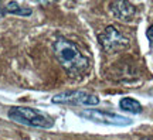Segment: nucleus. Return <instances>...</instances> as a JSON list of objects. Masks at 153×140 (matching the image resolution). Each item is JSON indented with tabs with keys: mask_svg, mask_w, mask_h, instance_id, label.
<instances>
[{
	"mask_svg": "<svg viewBox=\"0 0 153 140\" xmlns=\"http://www.w3.org/2000/svg\"><path fill=\"white\" fill-rule=\"evenodd\" d=\"M109 9L112 11V14L122 21H131L136 13L135 7L128 0H114L111 3Z\"/></svg>",
	"mask_w": 153,
	"mask_h": 140,
	"instance_id": "6",
	"label": "nucleus"
},
{
	"mask_svg": "<svg viewBox=\"0 0 153 140\" xmlns=\"http://www.w3.org/2000/svg\"><path fill=\"white\" fill-rule=\"evenodd\" d=\"M143 140H149V139H143Z\"/></svg>",
	"mask_w": 153,
	"mask_h": 140,
	"instance_id": "11",
	"label": "nucleus"
},
{
	"mask_svg": "<svg viewBox=\"0 0 153 140\" xmlns=\"http://www.w3.org/2000/svg\"><path fill=\"white\" fill-rule=\"evenodd\" d=\"M119 106L120 109H123L126 112H132V113L142 112V105L137 102L136 99H133V98H123V99H120Z\"/></svg>",
	"mask_w": 153,
	"mask_h": 140,
	"instance_id": "7",
	"label": "nucleus"
},
{
	"mask_svg": "<svg viewBox=\"0 0 153 140\" xmlns=\"http://www.w3.org/2000/svg\"><path fill=\"white\" fill-rule=\"evenodd\" d=\"M98 40L101 43V47L106 53H118L120 50H125L129 45V40L120 31H118L114 26L105 28L98 36Z\"/></svg>",
	"mask_w": 153,
	"mask_h": 140,
	"instance_id": "4",
	"label": "nucleus"
},
{
	"mask_svg": "<svg viewBox=\"0 0 153 140\" xmlns=\"http://www.w3.org/2000/svg\"><path fill=\"white\" fill-rule=\"evenodd\" d=\"M79 116L87 120L95 122V123L101 124H112V126H128L132 123L129 118L120 116L112 112H105V110H97V109H87V110H81Z\"/></svg>",
	"mask_w": 153,
	"mask_h": 140,
	"instance_id": "5",
	"label": "nucleus"
},
{
	"mask_svg": "<svg viewBox=\"0 0 153 140\" xmlns=\"http://www.w3.org/2000/svg\"><path fill=\"white\" fill-rule=\"evenodd\" d=\"M53 51L57 61L71 76H81L89 68V61L75 44L67 38H57L53 44Z\"/></svg>",
	"mask_w": 153,
	"mask_h": 140,
	"instance_id": "1",
	"label": "nucleus"
},
{
	"mask_svg": "<svg viewBox=\"0 0 153 140\" xmlns=\"http://www.w3.org/2000/svg\"><path fill=\"white\" fill-rule=\"evenodd\" d=\"M9 118L16 123L31 126V127H41V129H50L53 126V120L41 113L37 109L27 108V106H14L9 110Z\"/></svg>",
	"mask_w": 153,
	"mask_h": 140,
	"instance_id": "2",
	"label": "nucleus"
},
{
	"mask_svg": "<svg viewBox=\"0 0 153 140\" xmlns=\"http://www.w3.org/2000/svg\"><path fill=\"white\" fill-rule=\"evenodd\" d=\"M146 36H148V40H149V43H150V45L153 47V26H150V27L148 28Z\"/></svg>",
	"mask_w": 153,
	"mask_h": 140,
	"instance_id": "9",
	"label": "nucleus"
},
{
	"mask_svg": "<svg viewBox=\"0 0 153 140\" xmlns=\"http://www.w3.org/2000/svg\"><path fill=\"white\" fill-rule=\"evenodd\" d=\"M0 1H1V0H0Z\"/></svg>",
	"mask_w": 153,
	"mask_h": 140,
	"instance_id": "12",
	"label": "nucleus"
},
{
	"mask_svg": "<svg viewBox=\"0 0 153 140\" xmlns=\"http://www.w3.org/2000/svg\"><path fill=\"white\" fill-rule=\"evenodd\" d=\"M53 103L72 105V106H95L99 103V98L85 91H67L53 96Z\"/></svg>",
	"mask_w": 153,
	"mask_h": 140,
	"instance_id": "3",
	"label": "nucleus"
},
{
	"mask_svg": "<svg viewBox=\"0 0 153 140\" xmlns=\"http://www.w3.org/2000/svg\"><path fill=\"white\" fill-rule=\"evenodd\" d=\"M6 11H7V13H11V14H19V16H30V14H31V10H30V9L20 7L16 1L7 3V6H6Z\"/></svg>",
	"mask_w": 153,
	"mask_h": 140,
	"instance_id": "8",
	"label": "nucleus"
},
{
	"mask_svg": "<svg viewBox=\"0 0 153 140\" xmlns=\"http://www.w3.org/2000/svg\"><path fill=\"white\" fill-rule=\"evenodd\" d=\"M40 3H50V1H53V0H38Z\"/></svg>",
	"mask_w": 153,
	"mask_h": 140,
	"instance_id": "10",
	"label": "nucleus"
}]
</instances>
